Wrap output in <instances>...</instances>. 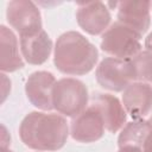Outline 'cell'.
I'll return each instance as SVG.
<instances>
[{
    "instance_id": "7c38bea8",
    "label": "cell",
    "mask_w": 152,
    "mask_h": 152,
    "mask_svg": "<svg viewBox=\"0 0 152 152\" xmlns=\"http://www.w3.org/2000/svg\"><path fill=\"white\" fill-rule=\"evenodd\" d=\"M151 1L118 2V21L142 36L151 24Z\"/></svg>"
},
{
    "instance_id": "52a82bcc",
    "label": "cell",
    "mask_w": 152,
    "mask_h": 152,
    "mask_svg": "<svg viewBox=\"0 0 152 152\" xmlns=\"http://www.w3.org/2000/svg\"><path fill=\"white\" fill-rule=\"evenodd\" d=\"M104 129L101 114L90 104L70 122V135L78 142H94L103 137Z\"/></svg>"
},
{
    "instance_id": "7402d4cb",
    "label": "cell",
    "mask_w": 152,
    "mask_h": 152,
    "mask_svg": "<svg viewBox=\"0 0 152 152\" xmlns=\"http://www.w3.org/2000/svg\"><path fill=\"white\" fill-rule=\"evenodd\" d=\"M0 152H12V151L8 150V148H6V150H0Z\"/></svg>"
},
{
    "instance_id": "6da1fadb",
    "label": "cell",
    "mask_w": 152,
    "mask_h": 152,
    "mask_svg": "<svg viewBox=\"0 0 152 152\" xmlns=\"http://www.w3.org/2000/svg\"><path fill=\"white\" fill-rule=\"evenodd\" d=\"M21 141L37 151H57L62 148L69 135L66 120L52 113L31 112L19 126Z\"/></svg>"
},
{
    "instance_id": "44dd1931",
    "label": "cell",
    "mask_w": 152,
    "mask_h": 152,
    "mask_svg": "<svg viewBox=\"0 0 152 152\" xmlns=\"http://www.w3.org/2000/svg\"><path fill=\"white\" fill-rule=\"evenodd\" d=\"M118 152H141V150L137 147H120Z\"/></svg>"
},
{
    "instance_id": "8fae6325",
    "label": "cell",
    "mask_w": 152,
    "mask_h": 152,
    "mask_svg": "<svg viewBox=\"0 0 152 152\" xmlns=\"http://www.w3.org/2000/svg\"><path fill=\"white\" fill-rule=\"evenodd\" d=\"M122 104L133 120H142L152 110V87L145 82H133L122 93Z\"/></svg>"
},
{
    "instance_id": "8992f818",
    "label": "cell",
    "mask_w": 152,
    "mask_h": 152,
    "mask_svg": "<svg viewBox=\"0 0 152 152\" xmlns=\"http://www.w3.org/2000/svg\"><path fill=\"white\" fill-rule=\"evenodd\" d=\"M6 18L20 37L32 36L43 30L40 12L34 2L28 0L10 1L6 10Z\"/></svg>"
},
{
    "instance_id": "ba28073f",
    "label": "cell",
    "mask_w": 152,
    "mask_h": 152,
    "mask_svg": "<svg viewBox=\"0 0 152 152\" xmlns=\"http://www.w3.org/2000/svg\"><path fill=\"white\" fill-rule=\"evenodd\" d=\"M110 13L106 4L101 1H90L78 4L76 20L78 26L91 36L103 33L110 24Z\"/></svg>"
},
{
    "instance_id": "5b68a950",
    "label": "cell",
    "mask_w": 152,
    "mask_h": 152,
    "mask_svg": "<svg viewBox=\"0 0 152 152\" xmlns=\"http://www.w3.org/2000/svg\"><path fill=\"white\" fill-rule=\"evenodd\" d=\"M97 83L110 91H124L135 82L132 65L128 59L107 57L100 62L95 71Z\"/></svg>"
},
{
    "instance_id": "d6986e66",
    "label": "cell",
    "mask_w": 152,
    "mask_h": 152,
    "mask_svg": "<svg viewBox=\"0 0 152 152\" xmlns=\"http://www.w3.org/2000/svg\"><path fill=\"white\" fill-rule=\"evenodd\" d=\"M1 78H2V99H1V102H4L6 96H7V93H8L6 89L11 90V81L6 77L5 74H1Z\"/></svg>"
},
{
    "instance_id": "e0dca14e",
    "label": "cell",
    "mask_w": 152,
    "mask_h": 152,
    "mask_svg": "<svg viewBox=\"0 0 152 152\" xmlns=\"http://www.w3.org/2000/svg\"><path fill=\"white\" fill-rule=\"evenodd\" d=\"M150 122V129L141 146V152H152V116L147 120Z\"/></svg>"
},
{
    "instance_id": "ffe728a7",
    "label": "cell",
    "mask_w": 152,
    "mask_h": 152,
    "mask_svg": "<svg viewBox=\"0 0 152 152\" xmlns=\"http://www.w3.org/2000/svg\"><path fill=\"white\" fill-rule=\"evenodd\" d=\"M145 48L148 50V51H151L152 52V32L146 37V39H145Z\"/></svg>"
},
{
    "instance_id": "3957f363",
    "label": "cell",
    "mask_w": 152,
    "mask_h": 152,
    "mask_svg": "<svg viewBox=\"0 0 152 152\" xmlns=\"http://www.w3.org/2000/svg\"><path fill=\"white\" fill-rule=\"evenodd\" d=\"M88 89L82 81L71 77L56 81L52 89V106L59 114L75 118L88 107Z\"/></svg>"
},
{
    "instance_id": "7a4b0ae2",
    "label": "cell",
    "mask_w": 152,
    "mask_h": 152,
    "mask_svg": "<svg viewBox=\"0 0 152 152\" xmlns=\"http://www.w3.org/2000/svg\"><path fill=\"white\" fill-rule=\"evenodd\" d=\"M99 59V51L83 34L76 31L62 33L53 51L55 66L65 75H86L90 72Z\"/></svg>"
},
{
    "instance_id": "4fadbf2b",
    "label": "cell",
    "mask_w": 152,
    "mask_h": 152,
    "mask_svg": "<svg viewBox=\"0 0 152 152\" xmlns=\"http://www.w3.org/2000/svg\"><path fill=\"white\" fill-rule=\"evenodd\" d=\"M20 51L27 63L40 65L50 57L52 51V40L49 34L42 30L32 36L20 37Z\"/></svg>"
},
{
    "instance_id": "ac0fdd59",
    "label": "cell",
    "mask_w": 152,
    "mask_h": 152,
    "mask_svg": "<svg viewBox=\"0 0 152 152\" xmlns=\"http://www.w3.org/2000/svg\"><path fill=\"white\" fill-rule=\"evenodd\" d=\"M10 141H11V137L8 135L7 131H6V127L4 125H1V144H0V150H6L8 148V145H10Z\"/></svg>"
},
{
    "instance_id": "2e32d148",
    "label": "cell",
    "mask_w": 152,
    "mask_h": 152,
    "mask_svg": "<svg viewBox=\"0 0 152 152\" xmlns=\"http://www.w3.org/2000/svg\"><path fill=\"white\" fill-rule=\"evenodd\" d=\"M135 82H152V52L148 50L140 51L133 58L128 59Z\"/></svg>"
},
{
    "instance_id": "5bb4252c",
    "label": "cell",
    "mask_w": 152,
    "mask_h": 152,
    "mask_svg": "<svg viewBox=\"0 0 152 152\" xmlns=\"http://www.w3.org/2000/svg\"><path fill=\"white\" fill-rule=\"evenodd\" d=\"M24 66L19 53L18 39L13 31L5 25L0 26V69L2 72H13Z\"/></svg>"
},
{
    "instance_id": "9c48e42d",
    "label": "cell",
    "mask_w": 152,
    "mask_h": 152,
    "mask_svg": "<svg viewBox=\"0 0 152 152\" xmlns=\"http://www.w3.org/2000/svg\"><path fill=\"white\" fill-rule=\"evenodd\" d=\"M56 78L50 71H34L32 72L25 84V93L28 101L38 109L51 110L52 106V89Z\"/></svg>"
},
{
    "instance_id": "9a60e30c",
    "label": "cell",
    "mask_w": 152,
    "mask_h": 152,
    "mask_svg": "<svg viewBox=\"0 0 152 152\" xmlns=\"http://www.w3.org/2000/svg\"><path fill=\"white\" fill-rule=\"evenodd\" d=\"M150 129V122L147 120H134L124 126L118 138V145L120 147H137L141 150L142 142Z\"/></svg>"
},
{
    "instance_id": "603a6c76",
    "label": "cell",
    "mask_w": 152,
    "mask_h": 152,
    "mask_svg": "<svg viewBox=\"0 0 152 152\" xmlns=\"http://www.w3.org/2000/svg\"><path fill=\"white\" fill-rule=\"evenodd\" d=\"M151 7H152V1H151Z\"/></svg>"
},
{
    "instance_id": "30bf717a",
    "label": "cell",
    "mask_w": 152,
    "mask_h": 152,
    "mask_svg": "<svg viewBox=\"0 0 152 152\" xmlns=\"http://www.w3.org/2000/svg\"><path fill=\"white\" fill-rule=\"evenodd\" d=\"M89 104L101 114L104 127L108 132L116 133L124 128L127 113L124 108V104L116 96L104 93H96L90 96Z\"/></svg>"
},
{
    "instance_id": "277c9868",
    "label": "cell",
    "mask_w": 152,
    "mask_h": 152,
    "mask_svg": "<svg viewBox=\"0 0 152 152\" xmlns=\"http://www.w3.org/2000/svg\"><path fill=\"white\" fill-rule=\"evenodd\" d=\"M141 36L126 25L116 21L112 24L101 38V50L114 58L131 59L141 51Z\"/></svg>"
}]
</instances>
